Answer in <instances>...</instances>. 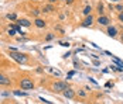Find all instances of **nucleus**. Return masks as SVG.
Masks as SVG:
<instances>
[{
  "label": "nucleus",
  "instance_id": "obj_12",
  "mask_svg": "<svg viewBox=\"0 0 123 104\" xmlns=\"http://www.w3.org/2000/svg\"><path fill=\"white\" fill-rule=\"evenodd\" d=\"M43 11H45V13L54 11V6H51V4H48V6H44V9H43Z\"/></svg>",
  "mask_w": 123,
  "mask_h": 104
},
{
  "label": "nucleus",
  "instance_id": "obj_3",
  "mask_svg": "<svg viewBox=\"0 0 123 104\" xmlns=\"http://www.w3.org/2000/svg\"><path fill=\"white\" fill-rule=\"evenodd\" d=\"M10 56H12L16 62H18V63H24L25 60H27L25 55H23V54H18V52H12V54H10Z\"/></svg>",
  "mask_w": 123,
  "mask_h": 104
},
{
  "label": "nucleus",
  "instance_id": "obj_22",
  "mask_svg": "<svg viewBox=\"0 0 123 104\" xmlns=\"http://www.w3.org/2000/svg\"><path fill=\"white\" fill-rule=\"evenodd\" d=\"M93 65H95V66H99V65H100V62H99V60H93Z\"/></svg>",
  "mask_w": 123,
  "mask_h": 104
},
{
  "label": "nucleus",
  "instance_id": "obj_17",
  "mask_svg": "<svg viewBox=\"0 0 123 104\" xmlns=\"http://www.w3.org/2000/svg\"><path fill=\"white\" fill-rule=\"evenodd\" d=\"M14 94H16V96H25L24 92H18V90H16V92H14Z\"/></svg>",
  "mask_w": 123,
  "mask_h": 104
},
{
  "label": "nucleus",
  "instance_id": "obj_9",
  "mask_svg": "<svg viewBox=\"0 0 123 104\" xmlns=\"http://www.w3.org/2000/svg\"><path fill=\"white\" fill-rule=\"evenodd\" d=\"M112 59L115 60V63H116L119 68H122V69H123V60H120V59L117 58V56H115V55H112Z\"/></svg>",
  "mask_w": 123,
  "mask_h": 104
},
{
  "label": "nucleus",
  "instance_id": "obj_14",
  "mask_svg": "<svg viewBox=\"0 0 123 104\" xmlns=\"http://www.w3.org/2000/svg\"><path fill=\"white\" fill-rule=\"evenodd\" d=\"M98 13L100 14V16H102V13H103V4H102V3L98 4Z\"/></svg>",
  "mask_w": 123,
  "mask_h": 104
},
{
  "label": "nucleus",
  "instance_id": "obj_28",
  "mask_svg": "<svg viewBox=\"0 0 123 104\" xmlns=\"http://www.w3.org/2000/svg\"><path fill=\"white\" fill-rule=\"evenodd\" d=\"M112 1H119V0H112Z\"/></svg>",
  "mask_w": 123,
  "mask_h": 104
},
{
  "label": "nucleus",
  "instance_id": "obj_26",
  "mask_svg": "<svg viewBox=\"0 0 123 104\" xmlns=\"http://www.w3.org/2000/svg\"><path fill=\"white\" fill-rule=\"evenodd\" d=\"M65 1H67V4H72L74 3V0H65Z\"/></svg>",
  "mask_w": 123,
  "mask_h": 104
},
{
  "label": "nucleus",
  "instance_id": "obj_11",
  "mask_svg": "<svg viewBox=\"0 0 123 104\" xmlns=\"http://www.w3.org/2000/svg\"><path fill=\"white\" fill-rule=\"evenodd\" d=\"M34 23H36V25H37L38 28H44V27H45V21H43V20H40V18H37Z\"/></svg>",
  "mask_w": 123,
  "mask_h": 104
},
{
  "label": "nucleus",
  "instance_id": "obj_13",
  "mask_svg": "<svg viewBox=\"0 0 123 104\" xmlns=\"http://www.w3.org/2000/svg\"><path fill=\"white\" fill-rule=\"evenodd\" d=\"M91 11H92V7H91V6H86L85 9H84V14H85V16H89Z\"/></svg>",
  "mask_w": 123,
  "mask_h": 104
},
{
  "label": "nucleus",
  "instance_id": "obj_24",
  "mask_svg": "<svg viewBox=\"0 0 123 104\" xmlns=\"http://www.w3.org/2000/svg\"><path fill=\"white\" fill-rule=\"evenodd\" d=\"M119 20L123 23V13H120V14H119Z\"/></svg>",
  "mask_w": 123,
  "mask_h": 104
},
{
  "label": "nucleus",
  "instance_id": "obj_5",
  "mask_svg": "<svg viewBox=\"0 0 123 104\" xmlns=\"http://www.w3.org/2000/svg\"><path fill=\"white\" fill-rule=\"evenodd\" d=\"M10 83H12V80L7 76H4L3 73H0V84L1 86H10Z\"/></svg>",
  "mask_w": 123,
  "mask_h": 104
},
{
  "label": "nucleus",
  "instance_id": "obj_16",
  "mask_svg": "<svg viewBox=\"0 0 123 104\" xmlns=\"http://www.w3.org/2000/svg\"><path fill=\"white\" fill-rule=\"evenodd\" d=\"M9 35H10V37L16 35V28H12V30H9Z\"/></svg>",
  "mask_w": 123,
  "mask_h": 104
},
{
  "label": "nucleus",
  "instance_id": "obj_29",
  "mask_svg": "<svg viewBox=\"0 0 123 104\" xmlns=\"http://www.w3.org/2000/svg\"><path fill=\"white\" fill-rule=\"evenodd\" d=\"M122 39H123V35H122Z\"/></svg>",
  "mask_w": 123,
  "mask_h": 104
},
{
  "label": "nucleus",
  "instance_id": "obj_21",
  "mask_svg": "<svg viewBox=\"0 0 123 104\" xmlns=\"http://www.w3.org/2000/svg\"><path fill=\"white\" fill-rule=\"evenodd\" d=\"M116 9H117V10H123V6H122V4H117V6H116Z\"/></svg>",
  "mask_w": 123,
  "mask_h": 104
},
{
  "label": "nucleus",
  "instance_id": "obj_20",
  "mask_svg": "<svg viewBox=\"0 0 123 104\" xmlns=\"http://www.w3.org/2000/svg\"><path fill=\"white\" fill-rule=\"evenodd\" d=\"M33 14H34V16H38V14H40V10H33Z\"/></svg>",
  "mask_w": 123,
  "mask_h": 104
},
{
  "label": "nucleus",
  "instance_id": "obj_6",
  "mask_svg": "<svg viewBox=\"0 0 123 104\" xmlns=\"http://www.w3.org/2000/svg\"><path fill=\"white\" fill-rule=\"evenodd\" d=\"M98 23L100 24V25H109V23H111V20H109V18H108L106 16H99Z\"/></svg>",
  "mask_w": 123,
  "mask_h": 104
},
{
  "label": "nucleus",
  "instance_id": "obj_19",
  "mask_svg": "<svg viewBox=\"0 0 123 104\" xmlns=\"http://www.w3.org/2000/svg\"><path fill=\"white\" fill-rule=\"evenodd\" d=\"M52 38H54V35H52V34H48L47 37H45V39H47V41H49V39H52Z\"/></svg>",
  "mask_w": 123,
  "mask_h": 104
},
{
  "label": "nucleus",
  "instance_id": "obj_2",
  "mask_svg": "<svg viewBox=\"0 0 123 104\" xmlns=\"http://www.w3.org/2000/svg\"><path fill=\"white\" fill-rule=\"evenodd\" d=\"M52 89H54L55 93H62L65 89H68V83H65V82H55Z\"/></svg>",
  "mask_w": 123,
  "mask_h": 104
},
{
  "label": "nucleus",
  "instance_id": "obj_10",
  "mask_svg": "<svg viewBox=\"0 0 123 104\" xmlns=\"http://www.w3.org/2000/svg\"><path fill=\"white\" fill-rule=\"evenodd\" d=\"M17 24H18V25H23V27H28V25H30V21L25 20V18H21V20L17 21Z\"/></svg>",
  "mask_w": 123,
  "mask_h": 104
},
{
  "label": "nucleus",
  "instance_id": "obj_1",
  "mask_svg": "<svg viewBox=\"0 0 123 104\" xmlns=\"http://www.w3.org/2000/svg\"><path fill=\"white\" fill-rule=\"evenodd\" d=\"M20 86H21V89L23 90H31V89H34V83L31 79H21L20 80Z\"/></svg>",
  "mask_w": 123,
  "mask_h": 104
},
{
  "label": "nucleus",
  "instance_id": "obj_25",
  "mask_svg": "<svg viewBox=\"0 0 123 104\" xmlns=\"http://www.w3.org/2000/svg\"><path fill=\"white\" fill-rule=\"evenodd\" d=\"M74 75H75V72H74V70H71V72L68 73V76H69V77H71V76H74Z\"/></svg>",
  "mask_w": 123,
  "mask_h": 104
},
{
  "label": "nucleus",
  "instance_id": "obj_27",
  "mask_svg": "<svg viewBox=\"0 0 123 104\" xmlns=\"http://www.w3.org/2000/svg\"><path fill=\"white\" fill-rule=\"evenodd\" d=\"M54 1H57V0H49V3H54Z\"/></svg>",
  "mask_w": 123,
  "mask_h": 104
},
{
  "label": "nucleus",
  "instance_id": "obj_15",
  "mask_svg": "<svg viewBox=\"0 0 123 104\" xmlns=\"http://www.w3.org/2000/svg\"><path fill=\"white\" fill-rule=\"evenodd\" d=\"M16 17H17V16H16L14 13H12V14H7V18H9V20H16Z\"/></svg>",
  "mask_w": 123,
  "mask_h": 104
},
{
  "label": "nucleus",
  "instance_id": "obj_7",
  "mask_svg": "<svg viewBox=\"0 0 123 104\" xmlns=\"http://www.w3.org/2000/svg\"><path fill=\"white\" fill-rule=\"evenodd\" d=\"M92 21H93V17L89 14V16H86V18H85V21L82 23V25L84 27H89V25H92Z\"/></svg>",
  "mask_w": 123,
  "mask_h": 104
},
{
  "label": "nucleus",
  "instance_id": "obj_8",
  "mask_svg": "<svg viewBox=\"0 0 123 104\" xmlns=\"http://www.w3.org/2000/svg\"><path fill=\"white\" fill-rule=\"evenodd\" d=\"M116 34H117V30H116V27H108V35L109 37H116Z\"/></svg>",
  "mask_w": 123,
  "mask_h": 104
},
{
  "label": "nucleus",
  "instance_id": "obj_4",
  "mask_svg": "<svg viewBox=\"0 0 123 104\" xmlns=\"http://www.w3.org/2000/svg\"><path fill=\"white\" fill-rule=\"evenodd\" d=\"M62 94H64V97H65V99H74V97H75V92L72 90V89H69V87H68V89H65V90L62 92Z\"/></svg>",
  "mask_w": 123,
  "mask_h": 104
},
{
  "label": "nucleus",
  "instance_id": "obj_23",
  "mask_svg": "<svg viewBox=\"0 0 123 104\" xmlns=\"http://www.w3.org/2000/svg\"><path fill=\"white\" fill-rule=\"evenodd\" d=\"M61 45H62V46H67V48H68V46H69V44H68V42H61Z\"/></svg>",
  "mask_w": 123,
  "mask_h": 104
},
{
  "label": "nucleus",
  "instance_id": "obj_18",
  "mask_svg": "<svg viewBox=\"0 0 123 104\" xmlns=\"http://www.w3.org/2000/svg\"><path fill=\"white\" fill-rule=\"evenodd\" d=\"M78 94H79V96H82V97H85V96H86V93L84 92V90H79V92H78Z\"/></svg>",
  "mask_w": 123,
  "mask_h": 104
}]
</instances>
